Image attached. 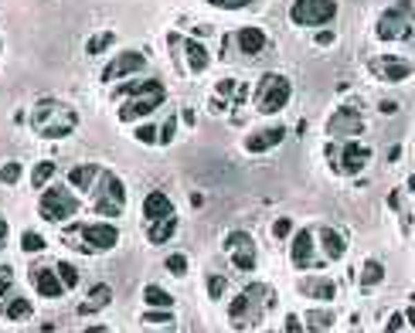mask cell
I'll return each mask as SVG.
<instances>
[{"mask_svg": "<svg viewBox=\"0 0 415 333\" xmlns=\"http://www.w3.org/2000/svg\"><path fill=\"white\" fill-rule=\"evenodd\" d=\"M79 126V113L72 106H65L62 99H38L35 113H31V129L42 140H65L72 129Z\"/></svg>", "mask_w": 415, "mask_h": 333, "instance_id": "cell-1", "label": "cell"}, {"mask_svg": "<svg viewBox=\"0 0 415 333\" xmlns=\"http://www.w3.org/2000/svg\"><path fill=\"white\" fill-rule=\"evenodd\" d=\"M290 95H293V82L286 75L266 72V75L255 82V99H252V106H255L262 116H273V113H279V109L290 102Z\"/></svg>", "mask_w": 415, "mask_h": 333, "instance_id": "cell-2", "label": "cell"}, {"mask_svg": "<svg viewBox=\"0 0 415 333\" xmlns=\"http://www.w3.org/2000/svg\"><path fill=\"white\" fill-rule=\"evenodd\" d=\"M92 194H95V201H92L95 214H106V218H120V214H123L126 187L113 170H99V177H95V184H92Z\"/></svg>", "mask_w": 415, "mask_h": 333, "instance_id": "cell-3", "label": "cell"}, {"mask_svg": "<svg viewBox=\"0 0 415 333\" xmlns=\"http://www.w3.org/2000/svg\"><path fill=\"white\" fill-rule=\"evenodd\" d=\"M164 99H167L164 82H160V79H147V85H143L136 95H129L126 106L116 109V116H120V123H136V120H143V116H154V109L164 106Z\"/></svg>", "mask_w": 415, "mask_h": 333, "instance_id": "cell-4", "label": "cell"}, {"mask_svg": "<svg viewBox=\"0 0 415 333\" xmlns=\"http://www.w3.org/2000/svg\"><path fill=\"white\" fill-rule=\"evenodd\" d=\"M415 31V3L412 0H398L395 7H388L381 17H378V28L374 35L381 41H405Z\"/></svg>", "mask_w": 415, "mask_h": 333, "instance_id": "cell-5", "label": "cell"}, {"mask_svg": "<svg viewBox=\"0 0 415 333\" xmlns=\"http://www.w3.org/2000/svg\"><path fill=\"white\" fill-rule=\"evenodd\" d=\"M38 211H42L44 221L62 225V221H68V218L79 214V198L68 187H48L42 194V201H38Z\"/></svg>", "mask_w": 415, "mask_h": 333, "instance_id": "cell-6", "label": "cell"}, {"mask_svg": "<svg viewBox=\"0 0 415 333\" xmlns=\"http://www.w3.org/2000/svg\"><path fill=\"white\" fill-rule=\"evenodd\" d=\"M273 296H269V286H262V283H255L249 289L242 292V296H235V303L228 306V320H232V327H252L255 320H259V306L262 303H269Z\"/></svg>", "mask_w": 415, "mask_h": 333, "instance_id": "cell-7", "label": "cell"}, {"mask_svg": "<svg viewBox=\"0 0 415 333\" xmlns=\"http://www.w3.org/2000/svg\"><path fill=\"white\" fill-rule=\"evenodd\" d=\"M337 17V0H293L290 21L296 28H320Z\"/></svg>", "mask_w": 415, "mask_h": 333, "instance_id": "cell-8", "label": "cell"}, {"mask_svg": "<svg viewBox=\"0 0 415 333\" xmlns=\"http://www.w3.org/2000/svg\"><path fill=\"white\" fill-rule=\"evenodd\" d=\"M65 235H82L89 251H109V249H116V242H120V231L109 221H95V225H75L72 221V228Z\"/></svg>", "mask_w": 415, "mask_h": 333, "instance_id": "cell-9", "label": "cell"}, {"mask_svg": "<svg viewBox=\"0 0 415 333\" xmlns=\"http://www.w3.org/2000/svg\"><path fill=\"white\" fill-rule=\"evenodd\" d=\"M331 157H337V164H333L337 173L354 177V173H361L365 166L371 164V146H365V143H358V140H344V146H340V150H331Z\"/></svg>", "mask_w": 415, "mask_h": 333, "instance_id": "cell-10", "label": "cell"}, {"mask_svg": "<svg viewBox=\"0 0 415 333\" xmlns=\"http://www.w3.org/2000/svg\"><path fill=\"white\" fill-rule=\"evenodd\" d=\"M368 68H371L374 79H381V82H405V79H412V61H405V58H395V55H374L368 58Z\"/></svg>", "mask_w": 415, "mask_h": 333, "instance_id": "cell-11", "label": "cell"}, {"mask_svg": "<svg viewBox=\"0 0 415 333\" xmlns=\"http://www.w3.org/2000/svg\"><path fill=\"white\" fill-rule=\"evenodd\" d=\"M225 251L232 255V265L239 272H252L255 269V242L249 231H228L225 235Z\"/></svg>", "mask_w": 415, "mask_h": 333, "instance_id": "cell-12", "label": "cell"}, {"mask_svg": "<svg viewBox=\"0 0 415 333\" xmlns=\"http://www.w3.org/2000/svg\"><path fill=\"white\" fill-rule=\"evenodd\" d=\"M143 68H147V55H143V51H120V55L102 68V79H99V82L129 79V75H136V72H143Z\"/></svg>", "mask_w": 415, "mask_h": 333, "instance_id": "cell-13", "label": "cell"}, {"mask_svg": "<svg viewBox=\"0 0 415 333\" xmlns=\"http://www.w3.org/2000/svg\"><path fill=\"white\" fill-rule=\"evenodd\" d=\"M327 133L333 140H354L358 133H365V120H361V113L354 106H344L327 120Z\"/></svg>", "mask_w": 415, "mask_h": 333, "instance_id": "cell-14", "label": "cell"}, {"mask_svg": "<svg viewBox=\"0 0 415 333\" xmlns=\"http://www.w3.org/2000/svg\"><path fill=\"white\" fill-rule=\"evenodd\" d=\"M313 249H317L313 231H310V228H299V231L293 235L290 262L296 265V269H324V262H317V258H313Z\"/></svg>", "mask_w": 415, "mask_h": 333, "instance_id": "cell-15", "label": "cell"}, {"mask_svg": "<svg viewBox=\"0 0 415 333\" xmlns=\"http://www.w3.org/2000/svg\"><path fill=\"white\" fill-rule=\"evenodd\" d=\"M170 44H177V48L184 51V58H187V72H191V75L208 72L211 55H208V48L198 41V38H177V35H170Z\"/></svg>", "mask_w": 415, "mask_h": 333, "instance_id": "cell-16", "label": "cell"}, {"mask_svg": "<svg viewBox=\"0 0 415 333\" xmlns=\"http://www.w3.org/2000/svg\"><path fill=\"white\" fill-rule=\"evenodd\" d=\"M28 279H31V286H35L38 292H42L44 299H62V296H65V283L58 279V269H44V265H31Z\"/></svg>", "mask_w": 415, "mask_h": 333, "instance_id": "cell-17", "label": "cell"}, {"mask_svg": "<svg viewBox=\"0 0 415 333\" xmlns=\"http://www.w3.org/2000/svg\"><path fill=\"white\" fill-rule=\"evenodd\" d=\"M286 126H266V129H252L249 136H246V150L249 153H266V150H273V146H279L283 140H286Z\"/></svg>", "mask_w": 415, "mask_h": 333, "instance_id": "cell-18", "label": "cell"}, {"mask_svg": "<svg viewBox=\"0 0 415 333\" xmlns=\"http://www.w3.org/2000/svg\"><path fill=\"white\" fill-rule=\"evenodd\" d=\"M170 214H177V211H174V201L167 198L164 191H150L143 198V218H147V225L160 221V218H170Z\"/></svg>", "mask_w": 415, "mask_h": 333, "instance_id": "cell-19", "label": "cell"}, {"mask_svg": "<svg viewBox=\"0 0 415 333\" xmlns=\"http://www.w3.org/2000/svg\"><path fill=\"white\" fill-rule=\"evenodd\" d=\"M109 303H113V289H109L106 283H95V286L89 289V296L79 303V313H82V316H92V313L106 310Z\"/></svg>", "mask_w": 415, "mask_h": 333, "instance_id": "cell-20", "label": "cell"}, {"mask_svg": "<svg viewBox=\"0 0 415 333\" xmlns=\"http://www.w3.org/2000/svg\"><path fill=\"white\" fill-rule=\"evenodd\" d=\"M174 231H177V214L160 218V221H150V225H147V242H150V245H164V242L174 238Z\"/></svg>", "mask_w": 415, "mask_h": 333, "instance_id": "cell-21", "label": "cell"}, {"mask_svg": "<svg viewBox=\"0 0 415 333\" xmlns=\"http://www.w3.org/2000/svg\"><path fill=\"white\" fill-rule=\"evenodd\" d=\"M235 44H239V51L242 55H259L262 48H266V35H262V28H242L239 35H235Z\"/></svg>", "mask_w": 415, "mask_h": 333, "instance_id": "cell-22", "label": "cell"}, {"mask_svg": "<svg viewBox=\"0 0 415 333\" xmlns=\"http://www.w3.org/2000/svg\"><path fill=\"white\" fill-rule=\"evenodd\" d=\"M317 238H320V245H324V255H327V262H333V258H344V251H347V242H344V235H337L333 228H320V231H317Z\"/></svg>", "mask_w": 415, "mask_h": 333, "instance_id": "cell-23", "label": "cell"}, {"mask_svg": "<svg viewBox=\"0 0 415 333\" xmlns=\"http://www.w3.org/2000/svg\"><path fill=\"white\" fill-rule=\"evenodd\" d=\"M99 164H82V166H72V173H68V187H79V191H92V184H95V177H99Z\"/></svg>", "mask_w": 415, "mask_h": 333, "instance_id": "cell-24", "label": "cell"}, {"mask_svg": "<svg viewBox=\"0 0 415 333\" xmlns=\"http://www.w3.org/2000/svg\"><path fill=\"white\" fill-rule=\"evenodd\" d=\"M299 292L317 296L320 303H331L333 296H337V286H333L331 279H303V283H299Z\"/></svg>", "mask_w": 415, "mask_h": 333, "instance_id": "cell-25", "label": "cell"}, {"mask_svg": "<svg viewBox=\"0 0 415 333\" xmlns=\"http://www.w3.org/2000/svg\"><path fill=\"white\" fill-rule=\"evenodd\" d=\"M385 279V265L378 262V258H368L365 265H361V289L365 292H371L378 283Z\"/></svg>", "mask_w": 415, "mask_h": 333, "instance_id": "cell-26", "label": "cell"}, {"mask_svg": "<svg viewBox=\"0 0 415 333\" xmlns=\"http://www.w3.org/2000/svg\"><path fill=\"white\" fill-rule=\"evenodd\" d=\"M143 303H147V306H164V310H170V306H174V296L150 283V286H143Z\"/></svg>", "mask_w": 415, "mask_h": 333, "instance_id": "cell-27", "label": "cell"}, {"mask_svg": "<svg viewBox=\"0 0 415 333\" xmlns=\"http://www.w3.org/2000/svg\"><path fill=\"white\" fill-rule=\"evenodd\" d=\"M3 313H7V320H28L31 316V303L24 296H10L7 306H3Z\"/></svg>", "mask_w": 415, "mask_h": 333, "instance_id": "cell-28", "label": "cell"}, {"mask_svg": "<svg viewBox=\"0 0 415 333\" xmlns=\"http://www.w3.org/2000/svg\"><path fill=\"white\" fill-rule=\"evenodd\" d=\"M116 44V35L113 31H102V35H92L89 44H85V55H102V51H109Z\"/></svg>", "mask_w": 415, "mask_h": 333, "instance_id": "cell-29", "label": "cell"}, {"mask_svg": "<svg viewBox=\"0 0 415 333\" xmlns=\"http://www.w3.org/2000/svg\"><path fill=\"white\" fill-rule=\"evenodd\" d=\"M306 327H310V330H331L333 313L331 310H310V313H306Z\"/></svg>", "mask_w": 415, "mask_h": 333, "instance_id": "cell-30", "label": "cell"}, {"mask_svg": "<svg viewBox=\"0 0 415 333\" xmlns=\"http://www.w3.org/2000/svg\"><path fill=\"white\" fill-rule=\"evenodd\" d=\"M143 323L147 327H170L174 323V313L164 306H150V313H143Z\"/></svg>", "mask_w": 415, "mask_h": 333, "instance_id": "cell-31", "label": "cell"}, {"mask_svg": "<svg viewBox=\"0 0 415 333\" xmlns=\"http://www.w3.org/2000/svg\"><path fill=\"white\" fill-rule=\"evenodd\" d=\"M164 269L170 272V276H177V279L187 276V255H184V251H170V255L164 258Z\"/></svg>", "mask_w": 415, "mask_h": 333, "instance_id": "cell-32", "label": "cell"}, {"mask_svg": "<svg viewBox=\"0 0 415 333\" xmlns=\"http://www.w3.org/2000/svg\"><path fill=\"white\" fill-rule=\"evenodd\" d=\"M21 177H24V166H21V160H7V164L0 166V184L14 187V184H17Z\"/></svg>", "mask_w": 415, "mask_h": 333, "instance_id": "cell-33", "label": "cell"}, {"mask_svg": "<svg viewBox=\"0 0 415 333\" xmlns=\"http://www.w3.org/2000/svg\"><path fill=\"white\" fill-rule=\"evenodd\" d=\"M55 269H58V279L65 283V289H75V286H79V269H75L72 262H58Z\"/></svg>", "mask_w": 415, "mask_h": 333, "instance_id": "cell-34", "label": "cell"}, {"mask_svg": "<svg viewBox=\"0 0 415 333\" xmlns=\"http://www.w3.org/2000/svg\"><path fill=\"white\" fill-rule=\"evenodd\" d=\"M51 177H55V164H51V160H42V164L35 166V173H31V184H35V187H44Z\"/></svg>", "mask_w": 415, "mask_h": 333, "instance_id": "cell-35", "label": "cell"}, {"mask_svg": "<svg viewBox=\"0 0 415 333\" xmlns=\"http://www.w3.org/2000/svg\"><path fill=\"white\" fill-rule=\"evenodd\" d=\"M205 289H208V299H221L225 289H228V279H225V276H208Z\"/></svg>", "mask_w": 415, "mask_h": 333, "instance_id": "cell-36", "label": "cell"}, {"mask_svg": "<svg viewBox=\"0 0 415 333\" xmlns=\"http://www.w3.org/2000/svg\"><path fill=\"white\" fill-rule=\"evenodd\" d=\"M133 136H136V143L154 146V143H157V136H160V129H157L154 123H143V126H136V133H133Z\"/></svg>", "mask_w": 415, "mask_h": 333, "instance_id": "cell-37", "label": "cell"}, {"mask_svg": "<svg viewBox=\"0 0 415 333\" xmlns=\"http://www.w3.org/2000/svg\"><path fill=\"white\" fill-rule=\"evenodd\" d=\"M21 249L28 251V255H35V251H44V238L38 231H24L21 235Z\"/></svg>", "mask_w": 415, "mask_h": 333, "instance_id": "cell-38", "label": "cell"}, {"mask_svg": "<svg viewBox=\"0 0 415 333\" xmlns=\"http://www.w3.org/2000/svg\"><path fill=\"white\" fill-rule=\"evenodd\" d=\"M174 136H177V116H170V120L160 126V136H157V143H160V146H170V143H174Z\"/></svg>", "mask_w": 415, "mask_h": 333, "instance_id": "cell-39", "label": "cell"}, {"mask_svg": "<svg viewBox=\"0 0 415 333\" xmlns=\"http://www.w3.org/2000/svg\"><path fill=\"white\" fill-rule=\"evenodd\" d=\"M290 231H293V218H290V214L276 218V225H273V235H276V238H286Z\"/></svg>", "mask_w": 415, "mask_h": 333, "instance_id": "cell-40", "label": "cell"}, {"mask_svg": "<svg viewBox=\"0 0 415 333\" xmlns=\"http://www.w3.org/2000/svg\"><path fill=\"white\" fill-rule=\"evenodd\" d=\"M211 7H221V10H239V7H249L252 0H208Z\"/></svg>", "mask_w": 415, "mask_h": 333, "instance_id": "cell-41", "label": "cell"}, {"mask_svg": "<svg viewBox=\"0 0 415 333\" xmlns=\"http://www.w3.org/2000/svg\"><path fill=\"white\" fill-rule=\"evenodd\" d=\"M402 327H405V313H391V320L385 323V330H388V333L402 330Z\"/></svg>", "mask_w": 415, "mask_h": 333, "instance_id": "cell-42", "label": "cell"}, {"mask_svg": "<svg viewBox=\"0 0 415 333\" xmlns=\"http://www.w3.org/2000/svg\"><path fill=\"white\" fill-rule=\"evenodd\" d=\"M235 88H239L235 79H225V82H218V95H235Z\"/></svg>", "mask_w": 415, "mask_h": 333, "instance_id": "cell-43", "label": "cell"}, {"mask_svg": "<svg viewBox=\"0 0 415 333\" xmlns=\"http://www.w3.org/2000/svg\"><path fill=\"white\" fill-rule=\"evenodd\" d=\"M378 109H381L385 116H395V113H398V102H395V99H381V106H378Z\"/></svg>", "mask_w": 415, "mask_h": 333, "instance_id": "cell-44", "label": "cell"}, {"mask_svg": "<svg viewBox=\"0 0 415 333\" xmlns=\"http://www.w3.org/2000/svg\"><path fill=\"white\" fill-rule=\"evenodd\" d=\"M388 208H391V211L405 208V201H402V194H398V191H391V194H388Z\"/></svg>", "mask_w": 415, "mask_h": 333, "instance_id": "cell-45", "label": "cell"}, {"mask_svg": "<svg viewBox=\"0 0 415 333\" xmlns=\"http://www.w3.org/2000/svg\"><path fill=\"white\" fill-rule=\"evenodd\" d=\"M317 44H320V48H327V44H333V31H331V28L317 31Z\"/></svg>", "mask_w": 415, "mask_h": 333, "instance_id": "cell-46", "label": "cell"}, {"mask_svg": "<svg viewBox=\"0 0 415 333\" xmlns=\"http://www.w3.org/2000/svg\"><path fill=\"white\" fill-rule=\"evenodd\" d=\"M246 95H249V85H239V88H235V106H242Z\"/></svg>", "mask_w": 415, "mask_h": 333, "instance_id": "cell-47", "label": "cell"}, {"mask_svg": "<svg viewBox=\"0 0 415 333\" xmlns=\"http://www.w3.org/2000/svg\"><path fill=\"white\" fill-rule=\"evenodd\" d=\"M286 330H293V333H296V330H303V323H299V316H293V313H290V316H286Z\"/></svg>", "mask_w": 415, "mask_h": 333, "instance_id": "cell-48", "label": "cell"}, {"mask_svg": "<svg viewBox=\"0 0 415 333\" xmlns=\"http://www.w3.org/2000/svg\"><path fill=\"white\" fill-rule=\"evenodd\" d=\"M388 160H395V164H398V160H402V146H391V150H388Z\"/></svg>", "mask_w": 415, "mask_h": 333, "instance_id": "cell-49", "label": "cell"}, {"mask_svg": "<svg viewBox=\"0 0 415 333\" xmlns=\"http://www.w3.org/2000/svg\"><path fill=\"white\" fill-rule=\"evenodd\" d=\"M3 242H7V221L0 218V251H3Z\"/></svg>", "mask_w": 415, "mask_h": 333, "instance_id": "cell-50", "label": "cell"}, {"mask_svg": "<svg viewBox=\"0 0 415 333\" xmlns=\"http://www.w3.org/2000/svg\"><path fill=\"white\" fill-rule=\"evenodd\" d=\"M405 323L415 330V306H409V310H405Z\"/></svg>", "mask_w": 415, "mask_h": 333, "instance_id": "cell-51", "label": "cell"}, {"mask_svg": "<svg viewBox=\"0 0 415 333\" xmlns=\"http://www.w3.org/2000/svg\"><path fill=\"white\" fill-rule=\"evenodd\" d=\"M181 120H184L187 126H194V113H191V109H184V113H181Z\"/></svg>", "mask_w": 415, "mask_h": 333, "instance_id": "cell-52", "label": "cell"}, {"mask_svg": "<svg viewBox=\"0 0 415 333\" xmlns=\"http://www.w3.org/2000/svg\"><path fill=\"white\" fill-rule=\"evenodd\" d=\"M409 191H412V194H415V173H412V177H409Z\"/></svg>", "mask_w": 415, "mask_h": 333, "instance_id": "cell-53", "label": "cell"}]
</instances>
